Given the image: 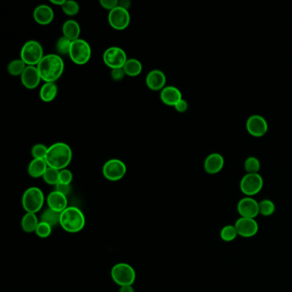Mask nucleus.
Instances as JSON below:
<instances>
[{
    "instance_id": "nucleus-39",
    "label": "nucleus",
    "mask_w": 292,
    "mask_h": 292,
    "mask_svg": "<svg viewBox=\"0 0 292 292\" xmlns=\"http://www.w3.org/2000/svg\"><path fill=\"white\" fill-rule=\"evenodd\" d=\"M55 190L60 192L61 194H65V197H67V196L70 194V192H71V186H70V184L59 183V184L55 186Z\"/></svg>"
},
{
    "instance_id": "nucleus-9",
    "label": "nucleus",
    "mask_w": 292,
    "mask_h": 292,
    "mask_svg": "<svg viewBox=\"0 0 292 292\" xmlns=\"http://www.w3.org/2000/svg\"><path fill=\"white\" fill-rule=\"evenodd\" d=\"M126 172V165L119 159H111L106 161L102 169L105 179L111 182L119 181L124 179Z\"/></svg>"
},
{
    "instance_id": "nucleus-24",
    "label": "nucleus",
    "mask_w": 292,
    "mask_h": 292,
    "mask_svg": "<svg viewBox=\"0 0 292 292\" xmlns=\"http://www.w3.org/2000/svg\"><path fill=\"white\" fill-rule=\"evenodd\" d=\"M39 220L35 213L26 212L22 219L21 225L23 230L27 233L34 232L36 230L37 226L39 225Z\"/></svg>"
},
{
    "instance_id": "nucleus-30",
    "label": "nucleus",
    "mask_w": 292,
    "mask_h": 292,
    "mask_svg": "<svg viewBox=\"0 0 292 292\" xmlns=\"http://www.w3.org/2000/svg\"><path fill=\"white\" fill-rule=\"evenodd\" d=\"M71 44H72V42L67 39L66 37L64 36V35L60 37L56 43V50H57V53L60 54V55H69Z\"/></svg>"
},
{
    "instance_id": "nucleus-11",
    "label": "nucleus",
    "mask_w": 292,
    "mask_h": 292,
    "mask_svg": "<svg viewBox=\"0 0 292 292\" xmlns=\"http://www.w3.org/2000/svg\"><path fill=\"white\" fill-rule=\"evenodd\" d=\"M108 23L112 29L122 31L129 27L130 24V14L129 11L119 6L113 11L109 12Z\"/></svg>"
},
{
    "instance_id": "nucleus-40",
    "label": "nucleus",
    "mask_w": 292,
    "mask_h": 292,
    "mask_svg": "<svg viewBox=\"0 0 292 292\" xmlns=\"http://www.w3.org/2000/svg\"><path fill=\"white\" fill-rule=\"evenodd\" d=\"M174 108L178 112L180 113H184L189 108V104L185 100L182 99L181 101H179V103L177 104L176 106H174Z\"/></svg>"
},
{
    "instance_id": "nucleus-4",
    "label": "nucleus",
    "mask_w": 292,
    "mask_h": 292,
    "mask_svg": "<svg viewBox=\"0 0 292 292\" xmlns=\"http://www.w3.org/2000/svg\"><path fill=\"white\" fill-rule=\"evenodd\" d=\"M45 202V197L42 189L37 187H30L23 194L22 204L26 212L36 213L42 209Z\"/></svg>"
},
{
    "instance_id": "nucleus-8",
    "label": "nucleus",
    "mask_w": 292,
    "mask_h": 292,
    "mask_svg": "<svg viewBox=\"0 0 292 292\" xmlns=\"http://www.w3.org/2000/svg\"><path fill=\"white\" fill-rule=\"evenodd\" d=\"M264 180L259 173H247L241 179L240 189L246 197H252L261 192Z\"/></svg>"
},
{
    "instance_id": "nucleus-34",
    "label": "nucleus",
    "mask_w": 292,
    "mask_h": 292,
    "mask_svg": "<svg viewBox=\"0 0 292 292\" xmlns=\"http://www.w3.org/2000/svg\"><path fill=\"white\" fill-rule=\"evenodd\" d=\"M48 148L45 144L38 143L33 146L31 149V154L34 159H41V160H45L47 156Z\"/></svg>"
},
{
    "instance_id": "nucleus-36",
    "label": "nucleus",
    "mask_w": 292,
    "mask_h": 292,
    "mask_svg": "<svg viewBox=\"0 0 292 292\" xmlns=\"http://www.w3.org/2000/svg\"><path fill=\"white\" fill-rule=\"evenodd\" d=\"M73 180V174L70 170L64 169L60 172V183L65 184H70Z\"/></svg>"
},
{
    "instance_id": "nucleus-26",
    "label": "nucleus",
    "mask_w": 292,
    "mask_h": 292,
    "mask_svg": "<svg viewBox=\"0 0 292 292\" xmlns=\"http://www.w3.org/2000/svg\"><path fill=\"white\" fill-rule=\"evenodd\" d=\"M60 216L61 212H56L54 210L51 208H47L42 212V217H41V221L47 223L48 225H51L52 227L56 226V225L60 224Z\"/></svg>"
},
{
    "instance_id": "nucleus-23",
    "label": "nucleus",
    "mask_w": 292,
    "mask_h": 292,
    "mask_svg": "<svg viewBox=\"0 0 292 292\" xmlns=\"http://www.w3.org/2000/svg\"><path fill=\"white\" fill-rule=\"evenodd\" d=\"M57 94V86L55 83H45L40 90V98L42 101L52 102Z\"/></svg>"
},
{
    "instance_id": "nucleus-17",
    "label": "nucleus",
    "mask_w": 292,
    "mask_h": 292,
    "mask_svg": "<svg viewBox=\"0 0 292 292\" xmlns=\"http://www.w3.org/2000/svg\"><path fill=\"white\" fill-rule=\"evenodd\" d=\"M225 166V160L220 153H211L207 156L204 162V169L206 172L211 175L219 173L222 171Z\"/></svg>"
},
{
    "instance_id": "nucleus-16",
    "label": "nucleus",
    "mask_w": 292,
    "mask_h": 292,
    "mask_svg": "<svg viewBox=\"0 0 292 292\" xmlns=\"http://www.w3.org/2000/svg\"><path fill=\"white\" fill-rule=\"evenodd\" d=\"M146 84L152 91H162L166 88V76L160 70H151L146 77Z\"/></svg>"
},
{
    "instance_id": "nucleus-1",
    "label": "nucleus",
    "mask_w": 292,
    "mask_h": 292,
    "mask_svg": "<svg viewBox=\"0 0 292 292\" xmlns=\"http://www.w3.org/2000/svg\"><path fill=\"white\" fill-rule=\"evenodd\" d=\"M42 81L45 83H55L63 75L65 63L60 55H45L36 66Z\"/></svg>"
},
{
    "instance_id": "nucleus-5",
    "label": "nucleus",
    "mask_w": 292,
    "mask_h": 292,
    "mask_svg": "<svg viewBox=\"0 0 292 292\" xmlns=\"http://www.w3.org/2000/svg\"><path fill=\"white\" fill-rule=\"evenodd\" d=\"M44 56L43 47L37 41H29L22 47L21 60L28 66H37Z\"/></svg>"
},
{
    "instance_id": "nucleus-7",
    "label": "nucleus",
    "mask_w": 292,
    "mask_h": 292,
    "mask_svg": "<svg viewBox=\"0 0 292 292\" xmlns=\"http://www.w3.org/2000/svg\"><path fill=\"white\" fill-rule=\"evenodd\" d=\"M111 275L113 281L120 287L132 285L137 277L134 268L127 263L114 265L111 268Z\"/></svg>"
},
{
    "instance_id": "nucleus-28",
    "label": "nucleus",
    "mask_w": 292,
    "mask_h": 292,
    "mask_svg": "<svg viewBox=\"0 0 292 292\" xmlns=\"http://www.w3.org/2000/svg\"><path fill=\"white\" fill-rule=\"evenodd\" d=\"M275 204L271 200L264 199L259 202V212L264 217H270L275 212Z\"/></svg>"
},
{
    "instance_id": "nucleus-21",
    "label": "nucleus",
    "mask_w": 292,
    "mask_h": 292,
    "mask_svg": "<svg viewBox=\"0 0 292 292\" xmlns=\"http://www.w3.org/2000/svg\"><path fill=\"white\" fill-rule=\"evenodd\" d=\"M49 166L47 165V161L45 160H41V159H34L33 161L29 163V167H28V172L29 176L33 179H39V178H43L45 172L47 171V168Z\"/></svg>"
},
{
    "instance_id": "nucleus-41",
    "label": "nucleus",
    "mask_w": 292,
    "mask_h": 292,
    "mask_svg": "<svg viewBox=\"0 0 292 292\" xmlns=\"http://www.w3.org/2000/svg\"><path fill=\"white\" fill-rule=\"evenodd\" d=\"M119 6L124 9V10L129 11V9L131 7V2L129 1V0H121V1H119Z\"/></svg>"
},
{
    "instance_id": "nucleus-25",
    "label": "nucleus",
    "mask_w": 292,
    "mask_h": 292,
    "mask_svg": "<svg viewBox=\"0 0 292 292\" xmlns=\"http://www.w3.org/2000/svg\"><path fill=\"white\" fill-rule=\"evenodd\" d=\"M124 72L129 77H135L142 73V65L139 60L130 59L127 60L124 66Z\"/></svg>"
},
{
    "instance_id": "nucleus-19",
    "label": "nucleus",
    "mask_w": 292,
    "mask_h": 292,
    "mask_svg": "<svg viewBox=\"0 0 292 292\" xmlns=\"http://www.w3.org/2000/svg\"><path fill=\"white\" fill-rule=\"evenodd\" d=\"M47 205L51 209L56 212H62L68 207L67 197L61 194L60 192H51L47 198Z\"/></svg>"
},
{
    "instance_id": "nucleus-38",
    "label": "nucleus",
    "mask_w": 292,
    "mask_h": 292,
    "mask_svg": "<svg viewBox=\"0 0 292 292\" xmlns=\"http://www.w3.org/2000/svg\"><path fill=\"white\" fill-rule=\"evenodd\" d=\"M125 72H124V68H118V69H113L111 71V77L112 80L115 82H120L125 77Z\"/></svg>"
},
{
    "instance_id": "nucleus-37",
    "label": "nucleus",
    "mask_w": 292,
    "mask_h": 292,
    "mask_svg": "<svg viewBox=\"0 0 292 292\" xmlns=\"http://www.w3.org/2000/svg\"><path fill=\"white\" fill-rule=\"evenodd\" d=\"M100 4L102 8L110 12L115 10L116 7H119V1L118 0H101Z\"/></svg>"
},
{
    "instance_id": "nucleus-20",
    "label": "nucleus",
    "mask_w": 292,
    "mask_h": 292,
    "mask_svg": "<svg viewBox=\"0 0 292 292\" xmlns=\"http://www.w3.org/2000/svg\"><path fill=\"white\" fill-rule=\"evenodd\" d=\"M182 99L181 91L173 86H167L161 92V101L166 106L174 107Z\"/></svg>"
},
{
    "instance_id": "nucleus-43",
    "label": "nucleus",
    "mask_w": 292,
    "mask_h": 292,
    "mask_svg": "<svg viewBox=\"0 0 292 292\" xmlns=\"http://www.w3.org/2000/svg\"><path fill=\"white\" fill-rule=\"evenodd\" d=\"M50 2L52 5H54V6H61L62 7L64 6V4L65 3V0H51Z\"/></svg>"
},
{
    "instance_id": "nucleus-10",
    "label": "nucleus",
    "mask_w": 292,
    "mask_h": 292,
    "mask_svg": "<svg viewBox=\"0 0 292 292\" xmlns=\"http://www.w3.org/2000/svg\"><path fill=\"white\" fill-rule=\"evenodd\" d=\"M126 52L119 47H111L105 51L103 54V61L106 66L110 69L124 68L127 62Z\"/></svg>"
},
{
    "instance_id": "nucleus-32",
    "label": "nucleus",
    "mask_w": 292,
    "mask_h": 292,
    "mask_svg": "<svg viewBox=\"0 0 292 292\" xmlns=\"http://www.w3.org/2000/svg\"><path fill=\"white\" fill-rule=\"evenodd\" d=\"M244 169L247 173H258L261 169V163L256 157H248L244 161Z\"/></svg>"
},
{
    "instance_id": "nucleus-18",
    "label": "nucleus",
    "mask_w": 292,
    "mask_h": 292,
    "mask_svg": "<svg viewBox=\"0 0 292 292\" xmlns=\"http://www.w3.org/2000/svg\"><path fill=\"white\" fill-rule=\"evenodd\" d=\"M34 21L40 25H48L54 19V11L47 5H41L34 9L33 13Z\"/></svg>"
},
{
    "instance_id": "nucleus-22",
    "label": "nucleus",
    "mask_w": 292,
    "mask_h": 292,
    "mask_svg": "<svg viewBox=\"0 0 292 292\" xmlns=\"http://www.w3.org/2000/svg\"><path fill=\"white\" fill-rule=\"evenodd\" d=\"M62 32L64 36L71 42H75L76 40L80 39L81 28L77 22L75 20H67L65 24H63Z\"/></svg>"
},
{
    "instance_id": "nucleus-35",
    "label": "nucleus",
    "mask_w": 292,
    "mask_h": 292,
    "mask_svg": "<svg viewBox=\"0 0 292 292\" xmlns=\"http://www.w3.org/2000/svg\"><path fill=\"white\" fill-rule=\"evenodd\" d=\"M52 226L47 224V223L41 221L38 226H37L35 233H36V235L38 236L39 238H47L51 235V233H52Z\"/></svg>"
},
{
    "instance_id": "nucleus-27",
    "label": "nucleus",
    "mask_w": 292,
    "mask_h": 292,
    "mask_svg": "<svg viewBox=\"0 0 292 292\" xmlns=\"http://www.w3.org/2000/svg\"><path fill=\"white\" fill-rule=\"evenodd\" d=\"M28 65L20 59V60H12L7 66L9 74L12 76H21L26 70Z\"/></svg>"
},
{
    "instance_id": "nucleus-13",
    "label": "nucleus",
    "mask_w": 292,
    "mask_h": 292,
    "mask_svg": "<svg viewBox=\"0 0 292 292\" xmlns=\"http://www.w3.org/2000/svg\"><path fill=\"white\" fill-rule=\"evenodd\" d=\"M238 213L242 218L256 219L259 215V202L252 197H243L237 206Z\"/></svg>"
},
{
    "instance_id": "nucleus-29",
    "label": "nucleus",
    "mask_w": 292,
    "mask_h": 292,
    "mask_svg": "<svg viewBox=\"0 0 292 292\" xmlns=\"http://www.w3.org/2000/svg\"><path fill=\"white\" fill-rule=\"evenodd\" d=\"M220 238L225 242L230 243L235 240L238 238V234L236 229L235 225H225L220 230Z\"/></svg>"
},
{
    "instance_id": "nucleus-31",
    "label": "nucleus",
    "mask_w": 292,
    "mask_h": 292,
    "mask_svg": "<svg viewBox=\"0 0 292 292\" xmlns=\"http://www.w3.org/2000/svg\"><path fill=\"white\" fill-rule=\"evenodd\" d=\"M60 171H59V170L48 167L47 171L45 172L43 179H44V181L47 184L56 186L60 183Z\"/></svg>"
},
{
    "instance_id": "nucleus-33",
    "label": "nucleus",
    "mask_w": 292,
    "mask_h": 292,
    "mask_svg": "<svg viewBox=\"0 0 292 292\" xmlns=\"http://www.w3.org/2000/svg\"><path fill=\"white\" fill-rule=\"evenodd\" d=\"M62 11L66 16H74L77 15L78 12L80 11V6L76 3L75 1L73 0H65V3L64 6L61 7Z\"/></svg>"
},
{
    "instance_id": "nucleus-14",
    "label": "nucleus",
    "mask_w": 292,
    "mask_h": 292,
    "mask_svg": "<svg viewBox=\"0 0 292 292\" xmlns=\"http://www.w3.org/2000/svg\"><path fill=\"white\" fill-rule=\"evenodd\" d=\"M246 129L255 137H261L268 130V124L266 119L261 115H252L246 122Z\"/></svg>"
},
{
    "instance_id": "nucleus-6",
    "label": "nucleus",
    "mask_w": 292,
    "mask_h": 292,
    "mask_svg": "<svg viewBox=\"0 0 292 292\" xmlns=\"http://www.w3.org/2000/svg\"><path fill=\"white\" fill-rule=\"evenodd\" d=\"M69 56L75 65H84L88 64L92 56L90 45L82 39L72 42Z\"/></svg>"
},
{
    "instance_id": "nucleus-2",
    "label": "nucleus",
    "mask_w": 292,
    "mask_h": 292,
    "mask_svg": "<svg viewBox=\"0 0 292 292\" xmlns=\"http://www.w3.org/2000/svg\"><path fill=\"white\" fill-rule=\"evenodd\" d=\"M72 150L65 142H55L48 148L45 161L51 168L59 171L66 169L72 161Z\"/></svg>"
},
{
    "instance_id": "nucleus-12",
    "label": "nucleus",
    "mask_w": 292,
    "mask_h": 292,
    "mask_svg": "<svg viewBox=\"0 0 292 292\" xmlns=\"http://www.w3.org/2000/svg\"><path fill=\"white\" fill-rule=\"evenodd\" d=\"M235 227L239 237L253 238L258 233L259 225L256 219L240 217L235 223Z\"/></svg>"
},
{
    "instance_id": "nucleus-15",
    "label": "nucleus",
    "mask_w": 292,
    "mask_h": 292,
    "mask_svg": "<svg viewBox=\"0 0 292 292\" xmlns=\"http://www.w3.org/2000/svg\"><path fill=\"white\" fill-rule=\"evenodd\" d=\"M23 85L27 89H35L40 85L42 79L36 66H27L24 74L21 75Z\"/></svg>"
},
{
    "instance_id": "nucleus-3",
    "label": "nucleus",
    "mask_w": 292,
    "mask_h": 292,
    "mask_svg": "<svg viewBox=\"0 0 292 292\" xmlns=\"http://www.w3.org/2000/svg\"><path fill=\"white\" fill-rule=\"evenodd\" d=\"M85 224V216L77 207H68L61 212L60 225L67 232H79L84 228Z\"/></svg>"
},
{
    "instance_id": "nucleus-42",
    "label": "nucleus",
    "mask_w": 292,
    "mask_h": 292,
    "mask_svg": "<svg viewBox=\"0 0 292 292\" xmlns=\"http://www.w3.org/2000/svg\"><path fill=\"white\" fill-rule=\"evenodd\" d=\"M119 292H134V289L132 285H125V286L120 287Z\"/></svg>"
}]
</instances>
